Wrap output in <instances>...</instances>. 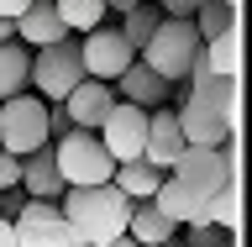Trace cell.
<instances>
[{
  "instance_id": "cell-1",
  "label": "cell",
  "mask_w": 252,
  "mask_h": 247,
  "mask_svg": "<svg viewBox=\"0 0 252 247\" xmlns=\"http://www.w3.org/2000/svg\"><path fill=\"white\" fill-rule=\"evenodd\" d=\"M58 211H63V221H68L74 247H105V242H116V237H126L131 200H126L116 184H68L58 195Z\"/></svg>"
},
{
  "instance_id": "cell-9",
  "label": "cell",
  "mask_w": 252,
  "mask_h": 247,
  "mask_svg": "<svg viewBox=\"0 0 252 247\" xmlns=\"http://www.w3.org/2000/svg\"><path fill=\"white\" fill-rule=\"evenodd\" d=\"M94 137L105 142V153L116 158V163H126V158H142L147 110H142V106H131V100H116V106H110V116L94 126Z\"/></svg>"
},
{
  "instance_id": "cell-10",
  "label": "cell",
  "mask_w": 252,
  "mask_h": 247,
  "mask_svg": "<svg viewBox=\"0 0 252 247\" xmlns=\"http://www.w3.org/2000/svg\"><path fill=\"white\" fill-rule=\"evenodd\" d=\"M58 106H63V116H68V126H84V132H94V126L110 116V106H116V90H110L105 79H90V74H84L74 90L58 100Z\"/></svg>"
},
{
  "instance_id": "cell-21",
  "label": "cell",
  "mask_w": 252,
  "mask_h": 247,
  "mask_svg": "<svg viewBox=\"0 0 252 247\" xmlns=\"http://www.w3.org/2000/svg\"><path fill=\"white\" fill-rule=\"evenodd\" d=\"M158 21H163V11H158L153 0H137V5H126V11H121V37L131 42V53H142V42L153 37Z\"/></svg>"
},
{
  "instance_id": "cell-4",
  "label": "cell",
  "mask_w": 252,
  "mask_h": 247,
  "mask_svg": "<svg viewBox=\"0 0 252 247\" xmlns=\"http://www.w3.org/2000/svg\"><path fill=\"white\" fill-rule=\"evenodd\" d=\"M53 163H58L63 184H110V169H116L105 142L84 126H68V132L53 137Z\"/></svg>"
},
{
  "instance_id": "cell-5",
  "label": "cell",
  "mask_w": 252,
  "mask_h": 247,
  "mask_svg": "<svg viewBox=\"0 0 252 247\" xmlns=\"http://www.w3.org/2000/svg\"><path fill=\"white\" fill-rule=\"evenodd\" d=\"M231 174L236 169H231V153H226V147H184V153L168 163V179L184 189L200 211H205V200H210Z\"/></svg>"
},
{
  "instance_id": "cell-22",
  "label": "cell",
  "mask_w": 252,
  "mask_h": 247,
  "mask_svg": "<svg viewBox=\"0 0 252 247\" xmlns=\"http://www.w3.org/2000/svg\"><path fill=\"white\" fill-rule=\"evenodd\" d=\"M189 21H194V32H200V42H210V37H220V32L236 27V5H226V0H200Z\"/></svg>"
},
{
  "instance_id": "cell-30",
  "label": "cell",
  "mask_w": 252,
  "mask_h": 247,
  "mask_svg": "<svg viewBox=\"0 0 252 247\" xmlns=\"http://www.w3.org/2000/svg\"><path fill=\"white\" fill-rule=\"evenodd\" d=\"M189 5H200V0H189Z\"/></svg>"
},
{
  "instance_id": "cell-20",
  "label": "cell",
  "mask_w": 252,
  "mask_h": 247,
  "mask_svg": "<svg viewBox=\"0 0 252 247\" xmlns=\"http://www.w3.org/2000/svg\"><path fill=\"white\" fill-rule=\"evenodd\" d=\"M200 221H210V226H220V232H236V221H242V189H236V174L205 200Z\"/></svg>"
},
{
  "instance_id": "cell-16",
  "label": "cell",
  "mask_w": 252,
  "mask_h": 247,
  "mask_svg": "<svg viewBox=\"0 0 252 247\" xmlns=\"http://www.w3.org/2000/svg\"><path fill=\"white\" fill-rule=\"evenodd\" d=\"M126 237L137 247H158L168 242V237H179V226H173L163 211H158L153 200H131V216H126Z\"/></svg>"
},
{
  "instance_id": "cell-7",
  "label": "cell",
  "mask_w": 252,
  "mask_h": 247,
  "mask_svg": "<svg viewBox=\"0 0 252 247\" xmlns=\"http://www.w3.org/2000/svg\"><path fill=\"white\" fill-rule=\"evenodd\" d=\"M79 63H84V74L90 79H116L126 69V63L137 58V53H131V42H126L121 37V27H105V21H100V27H90V32H79Z\"/></svg>"
},
{
  "instance_id": "cell-17",
  "label": "cell",
  "mask_w": 252,
  "mask_h": 247,
  "mask_svg": "<svg viewBox=\"0 0 252 247\" xmlns=\"http://www.w3.org/2000/svg\"><path fill=\"white\" fill-rule=\"evenodd\" d=\"M110 184L121 189L126 200H153V189L163 184V169H153L147 158H126V163L110 169Z\"/></svg>"
},
{
  "instance_id": "cell-19",
  "label": "cell",
  "mask_w": 252,
  "mask_h": 247,
  "mask_svg": "<svg viewBox=\"0 0 252 247\" xmlns=\"http://www.w3.org/2000/svg\"><path fill=\"white\" fill-rule=\"evenodd\" d=\"M27 74H32V47H21L16 37L0 42V100L27 90Z\"/></svg>"
},
{
  "instance_id": "cell-13",
  "label": "cell",
  "mask_w": 252,
  "mask_h": 247,
  "mask_svg": "<svg viewBox=\"0 0 252 247\" xmlns=\"http://www.w3.org/2000/svg\"><path fill=\"white\" fill-rule=\"evenodd\" d=\"M110 90H116V100H131V106H142V110H158V106H168L173 84H163L142 58H131L121 74L110 79Z\"/></svg>"
},
{
  "instance_id": "cell-29",
  "label": "cell",
  "mask_w": 252,
  "mask_h": 247,
  "mask_svg": "<svg viewBox=\"0 0 252 247\" xmlns=\"http://www.w3.org/2000/svg\"><path fill=\"white\" fill-rule=\"evenodd\" d=\"M158 247H184V242H179V237H168V242H158Z\"/></svg>"
},
{
  "instance_id": "cell-25",
  "label": "cell",
  "mask_w": 252,
  "mask_h": 247,
  "mask_svg": "<svg viewBox=\"0 0 252 247\" xmlns=\"http://www.w3.org/2000/svg\"><path fill=\"white\" fill-rule=\"evenodd\" d=\"M27 5H32V0H0V16H5V21H16Z\"/></svg>"
},
{
  "instance_id": "cell-18",
  "label": "cell",
  "mask_w": 252,
  "mask_h": 247,
  "mask_svg": "<svg viewBox=\"0 0 252 247\" xmlns=\"http://www.w3.org/2000/svg\"><path fill=\"white\" fill-rule=\"evenodd\" d=\"M200 58H205L210 74L236 79V74H242V37H236V27L220 32V37H210V42H200Z\"/></svg>"
},
{
  "instance_id": "cell-12",
  "label": "cell",
  "mask_w": 252,
  "mask_h": 247,
  "mask_svg": "<svg viewBox=\"0 0 252 247\" xmlns=\"http://www.w3.org/2000/svg\"><path fill=\"white\" fill-rule=\"evenodd\" d=\"M184 153V132H179V116H173V106H158L147 110V137H142V158L153 163V169L168 174V163Z\"/></svg>"
},
{
  "instance_id": "cell-28",
  "label": "cell",
  "mask_w": 252,
  "mask_h": 247,
  "mask_svg": "<svg viewBox=\"0 0 252 247\" xmlns=\"http://www.w3.org/2000/svg\"><path fill=\"white\" fill-rule=\"evenodd\" d=\"M105 247H137V242H131V237H116V242H105Z\"/></svg>"
},
{
  "instance_id": "cell-15",
  "label": "cell",
  "mask_w": 252,
  "mask_h": 247,
  "mask_svg": "<svg viewBox=\"0 0 252 247\" xmlns=\"http://www.w3.org/2000/svg\"><path fill=\"white\" fill-rule=\"evenodd\" d=\"M63 189L68 184H63L58 163H53V142L21 158V195H27V200H58Z\"/></svg>"
},
{
  "instance_id": "cell-14",
  "label": "cell",
  "mask_w": 252,
  "mask_h": 247,
  "mask_svg": "<svg viewBox=\"0 0 252 247\" xmlns=\"http://www.w3.org/2000/svg\"><path fill=\"white\" fill-rule=\"evenodd\" d=\"M11 27H16V42H21V47H53V42L68 37V27H63L58 11H53V0H32Z\"/></svg>"
},
{
  "instance_id": "cell-26",
  "label": "cell",
  "mask_w": 252,
  "mask_h": 247,
  "mask_svg": "<svg viewBox=\"0 0 252 247\" xmlns=\"http://www.w3.org/2000/svg\"><path fill=\"white\" fill-rule=\"evenodd\" d=\"M0 247H16V232H11V216H0Z\"/></svg>"
},
{
  "instance_id": "cell-32",
  "label": "cell",
  "mask_w": 252,
  "mask_h": 247,
  "mask_svg": "<svg viewBox=\"0 0 252 247\" xmlns=\"http://www.w3.org/2000/svg\"><path fill=\"white\" fill-rule=\"evenodd\" d=\"M105 5H110V0H105Z\"/></svg>"
},
{
  "instance_id": "cell-3",
  "label": "cell",
  "mask_w": 252,
  "mask_h": 247,
  "mask_svg": "<svg viewBox=\"0 0 252 247\" xmlns=\"http://www.w3.org/2000/svg\"><path fill=\"white\" fill-rule=\"evenodd\" d=\"M47 142H53L47 100L32 95V90L5 95V100H0V147L16 153V158H27V153H37V147H47Z\"/></svg>"
},
{
  "instance_id": "cell-2",
  "label": "cell",
  "mask_w": 252,
  "mask_h": 247,
  "mask_svg": "<svg viewBox=\"0 0 252 247\" xmlns=\"http://www.w3.org/2000/svg\"><path fill=\"white\" fill-rule=\"evenodd\" d=\"M147 69H153L163 84H184L189 79V63L200 58V32H194V21H179V16H163L153 27V37L142 42V53H137Z\"/></svg>"
},
{
  "instance_id": "cell-24",
  "label": "cell",
  "mask_w": 252,
  "mask_h": 247,
  "mask_svg": "<svg viewBox=\"0 0 252 247\" xmlns=\"http://www.w3.org/2000/svg\"><path fill=\"white\" fill-rule=\"evenodd\" d=\"M16 184H21V158L0 147V195H5V189H16Z\"/></svg>"
},
{
  "instance_id": "cell-23",
  "label": "cell",
  "mask_w": 252,
  "mask_h": 247,
  "mask_svg": "<svg viewBox=\"0 0 252 247\" xmlns=\"http://www.w3.org/2000/svg\"><path fill=\"white\" fill-rule=\"evenodd\" d=\"M53 11H58V21L74 37V32H90L105 21V0H53Z\"/></svg>"
},
{
  "instance_id": "cell-8",
  "label": "cell",
  "mask_w": 252,
  "mask_h": 247,
  "mask_svg": "<svg viewBox=\"0 0 252 247\" xmlns=\"http://www.w3.org/2000/svg\"><path fill=\"white\" fill-rule=\"evenodd\" d=\"M11 232H16V247H74L58 200H27L11 216Z\"/></svg>"
},
{
  "instance_id": "cell-31",
  "label": "cell",
  "mask_w": 252,
  "mask_h": 247,
  "mask_svg": "<svg viewBox=\"0 0 252 247\" xmlns=\"http://www.w3.org/2000/svg\"><path fill=\"white\" fill-rule=\"evenodd\" d=\"M226 5H236V0H226Z\"/></svg>"
},
{
  "instance_id": "cell-11",
  "label": "cell",
  "mask_w": 252,
  "mask_h": 247,
  "mask_svg": "<svg viewBox=\"0 0 252 247\" xmlns=\"http://www.w3.org/2000/svg\"><path fill=\"white\" fill-rule=\"evenodd\" d=\"M173 116H179V132H184V147H226V142H231V126L220 121L210 106L189 100V95H179Z\"/></svg>"
},
{
  "instance_id": "cell-6",
  "label": "cell",
  "mask_w": 252,
  "mask_h": 247,
  "mask_svg": "<svg viewBox=\"0 0 252 247\" xmlns=\"http://www.w3.org/2000/svg\"><path fill=\"white\" fill-rule=\"evenodd\" d=\"M84 79V63H79V47L63 37L53 47H32V74H27V90H37L47 106H58L63 95Z\"/></svg>"
},
{
  "instance_id": "cell-27",
  "label": "cell",
  "mask_w": 252,
  "mask_h": 247,
  "mask_svg": "<svg viewBox=\"0 0 252 247\" xmlns=\"http://www.w3.org/2000/svg\"><path fill=\"white\" fill-rule=\"evenodd\" d=\"M11 37H16V27L5 21V16H0V42H11Z\"/></svg>"
}]
</instances>
